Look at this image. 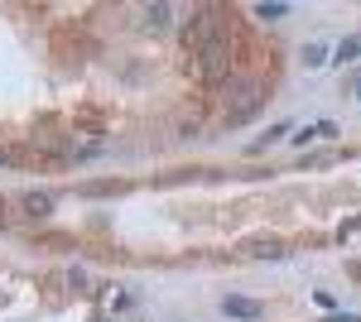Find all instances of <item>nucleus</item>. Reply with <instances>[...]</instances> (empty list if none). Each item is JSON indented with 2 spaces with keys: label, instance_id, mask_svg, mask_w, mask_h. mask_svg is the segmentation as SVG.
Returning <instances> with one entry per match:
<instances>
[{
  "label": "nucleus",
  "instance_id": "8",
  "mask_svg": "<svg viewBox=\"0 0 361 322\" xmlns=\"http://www.w3.org/2000/svg\"><path fill=\"white\" fill-rule=\"evenodd\" d=\"M279 135H289V120H279V125H270V130H265L260 140H255V144H250V154H260V149H270V144H275Z\"/></svg>",
  "mask_w": 361,
  "mask_h": 322
},
{
  "label": "nucleus",
  "instance_id": "7",
  "mask_svg": "<svg viewBox=\"0 0 361 322\" xmlns=\"http://www.w3.org/2000/svg\"><path fill=\"white\" fill-rule=\"evenodd\" d=\"M145 20H149V29H169L173 25V5H149Z\"/></svg>",
  "mask_w": 361,
  "mask_h": 322
},
{
  "label": "nucleus",
  "instance_id": "10",
  "mask_svg": "<svg viewBox=\"0 0 361 322\" xmlns=\"http://www.w3.org/2000/svg\"><path fill=\"white\" fill-rule=\"evenodd\" d=\"M352 58H361V34H352V39L337 44V63H352Z\"/></svg>",
  "mask_w": 361,
  "mask_h": 322
},
{
  "label": "nucleus",
  "instance_id": "14",
  "mask_svg": "<svg viewBox=\"0 0 361 322\" xmlns=\"http://www.w3.org/2000/svg\"><path fill=\"white\" fill-rule=\"evenodd\" d=\"M323 322H361V318H357V313H328Z\"/></svg>",
  "mask_w": 361,
  "mask_h": 322
},
{
  "label": "nucleus",
  "instance_id": "12",
  "mask_svg": "<svg viewBox=\"0 0 361 322\" xmlns=\"http://www.w3.org/2000/svg\"><path fill=\"white\" fill-rule=\"evenodd\" d=\"M87 197H106V192H121V183H87Z\"/></svg>",
  "mask_w": 361,
  "mask_h": 322
},
{
  "label": "nucleus",
  "instance_id": "3",
  "mask_svg": "<svg viewBox=\"0 0 361 322\" xmlns=\"http://www.w3.org/2000/svg\"><path fill=\"white\" fill-rule=\"evenodd\" d=\"M231 44H212V49H202V54H193V73L202 87H222V82H231Z\"/></svg>",
  "mask_w": 361,
  "mask_h": 322
},
{
  "label": "nucleus",
  "instance_id": "4",
  "mask_svg": "<svg viewBox=\"0 0 361 322\" xmlns=\"http://www.w3.org/2000/svg\"><path fill=\"white\" fill-rule=\"evenodd\" d=\"M222 313L226 318H241V322H255V318H265V303H255V298H222Z\"/></svg>",
  "mask_w": 361,
  "mask_h": 322
},
{
  "label": "nucleus",
  "instance_id": "16",
  "mask_svg": "<svg viewBox=\"0 0 361 322\" xmlns=\"http://www.w3.org/2000/svg\"><path fill=\"white\" fill-rule=\"evenodd\" d=\"M352 92H357V101H361V78H357V87H352Z\"/></svg>",
  "mask_w": 361,
  "mask_h": 322
},
{
  "label": "nucleus",
  "instance_id": "6",
  "mask_svg": "<svg viewBox=\"0 0 361 322\" xmlns=\"http://www.w3.org/2000/svg\"><path fill=\"white\" fill-rule=\"evenodd\" d=\"M20 202H25L29 216H49V212H54V197H49V192H25Z\"/></svg>",
  "mask_w": 361,
  "mask_h": 322
},
{
  "label": "nucleus",
  "instance_id": "1",
  "mask_svg": "<svg viewBox=\"0 0 361 322\" xmlns=\"http://www.w3.org/2000/svg\"><path fill=\"white\" fill-rule=\"evenodd\" d=\"M217 15H222L217 5L193 10V20L183 25V49H188V54H202V49H212V44H226V20H217Z\"/></svg>",
  "mask_w": 361,
  "mask_h": 322
},
{
  "label": "nucleus",
  "instance_id": "2",
  "mask_svg": "<svg viewBox=\"0 0 361 322\" xmlns=\"http://www.w3.org/2000/svg\"><path fill=\"white\" fill-rule=\"evenodd\" d=\"M231 87V106H226V125H246V120H255L260 116V106H265V82H226Z\"/></svg>",
  "mask_w": 361,
  "mask_h": 322
},
{
  "label": "nucleus",
  "instance_id": "11",
  "mask_svg": "<svg viewBox=\"0 0 361 322\" xmlns=\"http://www.w3.org/2000/svg\"><path fill=\"white\" fill-rule=\"evenodd\" d=\"M304 63H308V68H323V63H328V49H323V44H308V49H304Z\"/></svg>",
  "mask_w": 361,
  "mask_h": 322
},
{
  "label": "nucleus",
  "instance_id": "15",
  "mask_svg": "<svg viewBox=\"0 0 361 322\" xmlns=\"http://www.w3.org/2000/svg\"><path fill=\"white\" fill-rule=\"evenodd\" d=\"M5 163H20V154H10V149H0V168H5Z\"/></svg>",
  "mask_w": 361,
  "mask_h": 322
},
{
  "label": "nucleus",
  "instance_id": "5",
  "mask_svg": "<svg viewBox=\"0 0 361 322\" xmlns=\"http://www.w3.org/2000/svg\"><path fill=\"white\" fill-rule=\"evenodd\" d=\"M246 255H255V260H284L289 250H284L279 236H255V241H246Z\"/></svg>",
  "mask_w": 361,
  "mask_h": 322
},
{
  "label": "nucleus",
  "instance_id": "17",
  "mask_svg": "<svg viewBox=\"0 0 361 322\" xmlns=\"http://www.w3.org/2000/svg\"><path fill=\"white\" fill-rule=\"evenodd\" d=\"M92 322H106V318H102V313H92Z\"/></svg>",
  "mask_w": 361,
  "mask_h": 322
},
{
  "label": "nucleus",
  "instance_id": "9",
  "mask_svg": "<svg viewBox=\"0 0 361 322\" xmlns=\"http://www.w3.org/2000/svg\"><path fill=\"white\" fill-rule=\"evenodd\" d=\"M284 15H289L284 0H265V5H255V20H284Z\"/></svg>",
  "mask_w": 361,
  "mask_h": 322
},
{
  "label": "nucleus",
  "instance_id": "13",
  "mask_svg": "<svg viewBox=\"0 0 361 322\" xmlns=\"http://www.w3.org/2000/svg\"><path fill=\"white\" fill-rule=\"evenodd\" d=\"M333 135H337L333 120H318V125H313V140H333Z\"/></svg>",
  "mask_w": 361,
  "mask_h": 322
}]
</instances>
